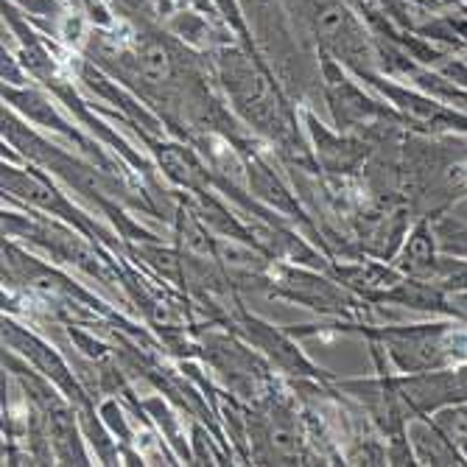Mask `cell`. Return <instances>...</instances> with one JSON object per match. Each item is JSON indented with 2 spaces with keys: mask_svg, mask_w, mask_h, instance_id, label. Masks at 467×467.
<instances>
[{
  "mask_svg": "<svg viewBox=\"0 0 467 467\" xmlns=\"http://www.w3.org/2000/svg\"><path fill=\"white\" fill-rule=\"evenodd\" d=\"M219 70L230 99L235 101V109L249 123H254V130H261L264 135L288 146L291 126L280 112V101L275 99V90L269 88L266 76L252 65V59L244 57L238 48H224L219 54Z\"/></svg>",
  "mask_w": 467,
  "mask_h": 467,
  "instance_id": "6da1fadb",
  "label": "cell"
},
{
  "mask_svg": "<svg viewBox=\"0 0 467 467\" xmlns=\"http://www.w3.org/2000/svg\"><path fill=\"white\" fill-rule=\"evenodd\" d=\"M306 12L319 42L333 54V59H345L361 73V59H367V39L342 0H306Z\"/></svg>",
  "mask_w": 467,
  "mask_h": 467,
  "instance_id": "7a4b0ae2",
  "label": "cell"
},
{
  "mask_svg": "<svg viewBox=\"0 0 467 467\" xmlns=\"http://www.w3.org/2000/svg\"><path fill=\"white\" fill-rule=\"evenodd\" d=\"M4 191L28 199L31 204L48 210L51 216L67 219L76 230H81L88 238L99 235V230L88 219H84L57 188H51V182H46L39 174H26V171H17V168H12V165H4Z\"/></svg>",
  "mask_w": 467,
  "mask_h": 467,
  "instance_id": "3957f363",
  "label": "cell"
},
{
  "mask_svg": "<svg viewBox=\"0 0 467 467\" xmlns=\"http://www.w3.org/2000/svg\"><path fill=\"white\" fill-rule=\"evenodd\" d=\"M322 76H325V96L338 130H350V126H358L378 112V107L369 99H364V93L342 73V67L333 62L330 54H322Z\"/></svg>",
  "mask_w": 467,
  "mask_h": 467,
  "instance_id": "277c9868",
  "label": "cell"
},
{
  "mask_svg": "<svg viewBox=\"0 0 467 467\" xmlns=\"http://www.w3.org/2000/svg\"><path fill=\"white\" fill-rule=\"evenodd\" d=\"M306 120H308V130H311L314 143H317L319 165L325 168V171H330V174H350L367 160V149H369L367 143L327 132L314 115H308Z\"/></svg>",
  "mask_w": 467,
  "mask_h": 467,
  "instance_id": "5b68a950",
  "label": "cell"
},
{
  "mask_svg": "<svg viewBox=\"0 0 467 467\" xmlns=\"http://www.w3.org/2000/svg\"><path fill=\"white\" fill-rule=\"evenodd\" d=\"M4 336L9 338V342L15 345V348H23V353L46 372L48 378H54L57 384L67 392V398L70 400H76V403H84V395H81V389L76 387V380H73V375L67 372V367L62 364V358L48 348V345H42L39 338H34L31 333H26V330H20L17 325H12V322H6L4 325Z\"/></svg>",
  "mask_w": 467,
  "mask_h": 467,
  "instance_id": "8992f818",
  "label": "cell"
},
{
  "mask_svg": "<svg viewBox=\"0 0 467 467\" xmlns=\"http://www.w3.org/2000/svg\"><path fill=\"white\" fill-rule=\"evenodd\" d=\"M154 151L160 157L162 171L168 174V180H174L182 188H191L193 193L207 191V171L196 162V157L174 143H154Z\"/></svg>",
  "mask_w": 467,
  "mask_h": 467,
  "instance_id": "52a82bcc",
  "label": "cell"
},
{
  "mask_svg": "<svg viewBox=\"0 0 467 467\" xmlns=\"http://www.w3.org/2000/svg\"><path fill=\"white\" fill-rule=\"evenodd\" d=\"M244 325H246V333L252 336V342L264 350H269L283 367H288L291 372H300V375H314V378L319 375L322 378V369H317L314 364H308L300 353H296V348L288 342L285 336L275 333L269 325H264L258 319H244Z\"/></svg>",
  "mask_w": 467,
  "mask_h": 467,
  "instance_id": "ba28073f",
  "label": "cell"
},
{
  "mask_svg": "<svg viewBox=\"0 0 467 467\" xmlns=\"http://www.w3.org/2000/svg\"><path fill=\"white\" fill-rule=\"evenodd\" d=\"M249 182H252V191L258 193L266 204H272L275 210H280V213L291 216V219H300L306 222V213L300 210V204H296V199L285 191V185L269 171V165L261 160V157H254L249 160Z\"/></svg>",
  "mask_w": 467,
  "mask_h": 467,
  "instance_id": "9c48e42d",
  "label": "cell"
},
{
  "mask_svg": "<svg viewBox=\"0 0 467 467\" xmlns=\"http://www.w3.org/2000/svg\"><path fill=\"white\" fill-rule=\"evenodd\" d=\"M4 99H6L12 107H17L20 112H26V115L34 120V123H46V126H54L57 132L67 135V138H70V140H76L81 149H88L90 154H96V157H99V149H93L88 140L78 138V135L70 130V126H67V123H65V120H62V118L54 112V107H51L46 99H42L39 93H31V90H6V88H4ZM99 160H101V157H99Z\"/></svg>",
  "mask_w": 467,
  "mask_h": 467,
  "instance_id": "30bf717a",
  "label": "cell"
},
{
  "mask_svg": "<svg viewBox=\"0 0 467 467\" xmlns=\"http://www.w3.org/2000/svg\"><path fill=\"white\" fill-rule=\"evenodd\" d=\"M266 445L280 464H291L294 459H300V434H296L294 417L288 409H275L266 422Z\"/></svg>",
  "mask_w": 467,
  "mask_h": 467,
  "instance_id": "8fae6325",
  "label": "cell"
},
{
  "mask_svg": "<svg viewBox=\"0 0 467 467\" xmlns=\"http://www.w3.org/2000/svg\"><path fill=\"white\" fill-rule=\"evenodd\" d=\"M138 73L146 78V84H165L174 76V57L168 51L165 39L146 36L138 42Z\"/></svg>",
  "mask_w": 467,
  "mask_h": 467,
  "instance_id": "7c38bea8",
  "label": "cell"
},
{
  "mask_svg": "<svg viewBox=\"0 0 467 467\" xmlns=\"http://www.w3.org/2000/svg\"><path fill=\"white\" fill-rule=\"evenodd\" d=\"M213 249L219 252V258H222L227 266H233V269H241V272H249V275L266 269V261L261 258L258 252H252V249H246V246H238V244H233V241H216Z\"/></svg>",
  "mask_w": 467,
  "mask_h": 467,
  "instance_id": "4fadbf2b",
  "label": "cell"
}]
</instances>
